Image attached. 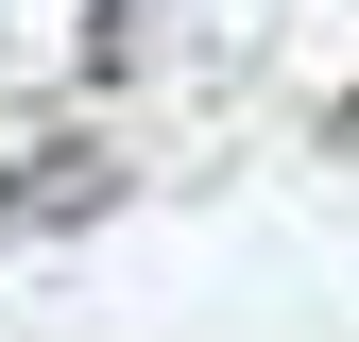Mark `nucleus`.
Masks as SVG:
<instances>
[{
  "label": "nucleus",
  "mask_w": 359,
  "mask_h": 342,
  "mask_svg": "<svg viewBox=\"0 0 359 342\" xmlns=\"http://www.w3.org/2000/svg\"><path fill=\"white\" fill-rule=\"evenodd\" d=\"M18 205H34V189H0V223H18Z\"/></svg>",
  "instance_id": "1"
}]
</instances>
